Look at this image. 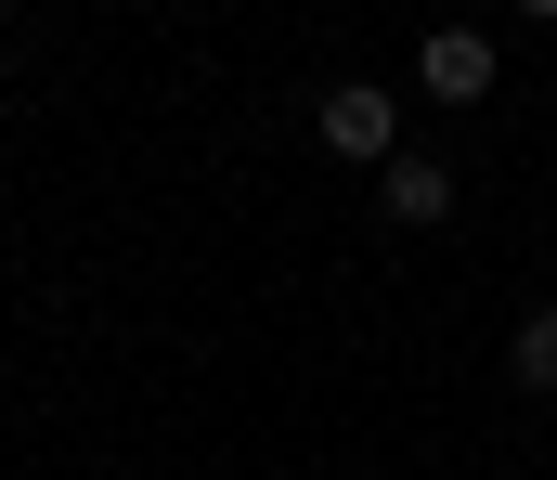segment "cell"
<instances>
[{"instance_id":"4","label":"cell","mask_w":557,"mask_h":480,"mask_svg":"<svg viewBox=\"0 0 557 480\" xmlns=\"http://www.w3.org/2000/svg\"><path fill=\"white\" fill-rule=\"evenodd\" d=\"M506 390L557 403V299H545V312H519V337H506Z\"/></svg>"},{"instance_id":"2","label":"cell","mask_w":557,"mask_h":480,"mask_svg":"<svg viewBox=\"0 0 557 480\" xmlns=\"http://www.w3.org/2000/svg\"><path fill=\"white\" fill-rule=\"evenodd\" d=\"M416 91L428 104H493V91H506V52H493L480 26H428L416 39Z\"/></svg>"},{"instance_id":"5","label":"cell","mask_w":557,"mask_h":480,"mask_svg":"<svg viewBox=\"0 0 557 480\" xmlns=\"http://www.w3.org/2000/svg\"><path fill=\"white\" fill-rule=\"evenodd\" d=\"M506 13H519V26H557V0H506Z\"/></svg>"},{"instance_id":"1","label":"cell","mask_w":557,"mask_h":480,"mask_svg":"<svg viewBox=\"0 0 557 480\" xmlns=\"http://www.w3.org/2000/svg\"><path fill=\"white\" fill-rule=\"evenodd\" d=\"M311 131H324V157H350V169H389V157H403V104H389V78H337V91L311 104Z\"/></svg>"},{"instance_id":"3","label":"cell","mask_w":557,"mask_h":480,"mask_svg":"<svg viewBox=\"0 0 557 480\" xmlns=\"http://www.w3.org/2000/svg\"><path fill=\"white\" fill-rule=\"evenodd\" d=\"M376 208H389L403 234H428V221H454V157H416V144H403V157L376 169Z\"/></svg>"},{"instance_id":"6","label":"cell","mask_w":557,"mask_h":480,"mask_svg":"<svg viewBox=\"0 0 557 480\" xmlns=\"http://www.w3.org/2000/svg\"><path fill=\"white\" fill-rule=\"evenodd\" d=\"M0 442H13V403H0Z\"/></svg>"}]
</instances>
